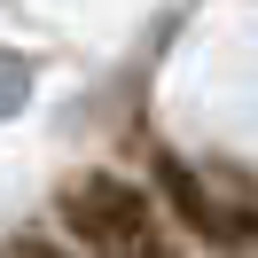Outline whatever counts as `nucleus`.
<instances>
[{"instance_id": "obj_1", "label": "nucleus", "mask_w": 258, "mask_h": 258, "mask_svg": "<svg viewBox=\"0 0 258 258\" xmlns=\"http://www.w3.org/2000/svg\"><path fill=\"white\" fill-rule=\"evenodd\" d=\"M149 196L157 211H172L211 258H258V180L235 172V164H188L172 149H157L149 164Z\"/></svg>"}, {"instance_id": "obj_2", "label": "nucleus", "mask_w": 258, "mask_h": 258, "mask_svg": "<svg viewBox=\"0 0 258 258\" xmlns=\"http://www.w3.org/2000/svg\"><path fill=\"white\" fill-rule=\"evenodd\" d=\"M55 219H63L71 250H94V258H141L149 242H157V196H149L141 180L94 164V172L63 180Z\"/></svg>"}, {"instance_id": "obj_3", "label": "nucleus", "mask_w": 258, "mask_h": 258, "mask_svg": "<svg viewBox=\"0 0 258 258\" xmlns=\"http://www.w3.org/2000/svg\"><path fill=\"white\" fill-rule=\"evenodd\" d=\"M0 258H79V250L55 242L47 227H16V235H0Z\"/></svg>"}, {"instance_id": "obj_4", "label": "nucleus", "mask_w": 258, "mask_h": 258, "mask_svg": "<svg viewBox=\"0 0 258 258\" xmlns=\"http://www.w3.org/2000/svg\"><path fill=\"white\" fill-rule=\"evenodd\" d=\"M24 94H32V79H24V55H0V117L24 110Z\"/></svg>"}, {"instance_id": "obj_5", "label": "nucleus", "mask_w": 258, "mask_h": 258, "mask_svg": "<svg viewBox=\"0 0 258 258\" xmlns=\"http://www.w3.org/2000/svg\"><path fill=\"white\" fill-rule=\"evenodd\" d=\"M141 258H172V250H164V242H149V250H141Z\"/></svg>"}]
</instances>
